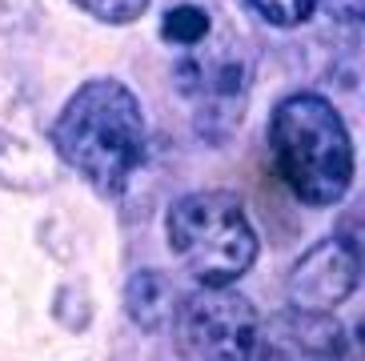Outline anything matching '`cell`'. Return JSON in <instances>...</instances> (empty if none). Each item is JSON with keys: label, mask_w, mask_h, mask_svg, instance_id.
Listing matches in <instances>:
<instances>
[{"label": "cell", "mask_w": 365, "mask_h": 361, "mask_svg": "<svg viewBox=\"0 0 365 361\" xmlns=\"http://www.w3.org/2000/svg\"><path fill=\"white\" fill-rule=\"evenodd\" d=\"M48 141L56 157L101 197H120L145 165L140 101L117 76H93L65 101Z\"/></svg>", "instance_id": "6da1fadb"}, {"label": "cell", "mask_w": 365, "mask_h": 361, "mask_svg": "<svg viewBox=\"0 0 365 361\" xmlns=\"http://www.w3.org/2000/svg\"><path fill=\"white\" fill-rule=\"evenodd\" d=\"M269 153L301 205L329 209L354 185V137L322 93H293L273 108Z\"/></svg>", "instance_id": "7a4b0ae2"}, {"label": "cell", "mask_w": 365, "mask_h": 361, "mask_svg": "<svg viewBox=\"0 0 365 361\" xmlns=\"http://www.w3.org/2000/svg\"><path fill=\"white\" fill-rule=\"evenodd\" d=\"M169 245L201 285H233L257 261V229L229 189L185 193L169 209Z\"/></svg>", "instance_id": "3957f363"}, {"label": "cell", "mask_w": 365, "mask_h": 361, "mask_svg": "<svg viewBox=\"0 0 365 361\" xmlns=\"http://www.w3.org/2000/svg\"><path fill=\"white\" fill-rule=\"evenodd\" d=\"M169 330L181 361H253L261 317L245 293L205 285L181 298Z\"/></svg>", "instance_id": "277c9868"}, {"label": "cell", "mask_w": 365, "mask_h": 361, "mask_svg": "<svg viewBox=\"0 0 365 361\" xmlns=\"http://www.w3.org/2000/svg\"><path fill=\"white\" fill-rule=\"evenodd\" d=\"M173 81H177L185 101L197 108L201 133H209V128H229L233 121H241L253 68L233 44H213L205 53L185 56L173 68Z\"/></svg>", "instance_id": "5b68a950"}, {"label": "cell", "mask_w": 365, "mask_h": 361, "mask_svg": "<svg viewBox=\"0 0 365 361\" xmlns=\"http://www.w3.org/2000/svg\"><path fill=\"white\" fill-rule=\"evenodd\" d=\"M361 281V253L349 233H333L317 241L309 253L301 257L289 273V301L297 309L313 313H333L341 301L354 298Z\"/></svg>", "instance_id": "8992f818"}, {"label": "cell", "mask_w": 365, "mask_h": 361, "mask_svg": "<svg viewBox=\"0 0 365 361\" xmlns=\"http://www.w3.org/2000/svg\"><path fill=\"white\" fill-rule=\"evenodd\" d=\"M0 180L12 189H41L53 180L48 141L41 133L33 101L9 76H0Z\"/></svg>", "instance_id": "52a82bcc"}, {"label": "cell", "mask_w": 365, "mask_h": 361, "mask_svg": "<svg viewBox=\"0 0 365 361\" xmlns=\"http://www.w3.org/2000/svg\"><path fill=\"white\" fill-rule=\"evenodd\" d=\"M345 333L329 313L285 309L257 330L253 361H345Z\"/></svg>", "instance_id": "ba28073f"}, {"label": "cell", "mask_w": 365, "mask_h": 361, "mask_svg": "<svg viewBox=\"0 0 365 361\" xmlns=\"http://www.w3.org/2000/svg\"><path fill=\"white\" fill-rule=\"evenodd\" d=\"M181 298L185 293L177 289V281L169 273H161V269H140V273L129 277V285H125V313L145 333H157L173 321Z\"/></svg>", "instance_id": "9c48e42d"}, {"label": "cell", "mask_w": 365, "mask_h": 361, "mask_svg": "<svg viewBox=\"0 0 365 361\" xmlns=\"http://www.w3.org/2000/svg\"><path fill=\"white\" fill-rule=\"evenodd\" d=\"M161 36L169 44H185V49H193L209 36V12L201 4H177V9L165 12L161 21Z\"/></svg>", "instance_id": "30bf717a"}, {"label": "cell", "mask_w": 365, "mask_h": 361, "mask_svg": "<svg viewBox=\"0 0 365 361\" xmlns=\"http://www.w3.org/2000/svg\"><path fill=\"white\" fill-rule=\"evenodd\" d=\"M249 12H257L265 24H277V29H297L301 21H309L322 0H245Z\"/></svg>", "instance_id": "8fae6325"}, {"label": "cell", "mask_w": 365, "mask_h": 361, "mask_svg": "<svg viewBox=\"0 0 365 361\" xmlns=\"http://www.w3.org/2000/svg\"><path fill=\"white\" fill-rule=\"evenodd\" d=\"M73 4L105 24H133L140 12L149 9V0H73Z\"/></svg>", "instance_id": "7c38bea8"}, {"label": "cell", "mask_w": 365, "mask_h": 361, "mask_svg": "<svg viewBox=\"0 0 365 361\" xmlns=\"http://www.w3.org/2000/svg\"><path fill=\"white\" fill-rule=\"evenodd\" d=\"M325 4H329L333 16H341V21H349V24L361 16V0H325Z\"/></svg>", "instance_id": "4fadbf2b"}]
</instances>
